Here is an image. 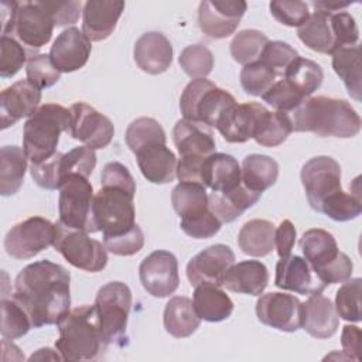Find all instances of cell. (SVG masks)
I'll return each instance as SVG.
<instances>
[{"instance_id": "57", "label": "cell", "mask_w": 362, "mask_h": 362, "mask_svg": "<svg viewBox=\"0 0 362 362\" xmlns=\"http://www.w3.org/2000/svg\"><path fill=\"white\" fill-rule=\"evenodd\" d=\"M221 221L211 212H205L204 215H199L192 219L181 221L180 226L181 229L194 239H208L216 235L221 229Z\"/></svg>"}, {"instance_id": "40", "label": "cell", "mask_w": 362, "mask_h": 362, "mask_svg": "<svg viewBox=\"0 0 362 362\" xmlns=\"http://www.w3.org/2000/svg\"><path fill=\"white\" fill-rule=\"evenodd\" d=\"M291 132L293 123L288 113L267 110L262 117L253 139L263 147H276L286 141Z\"/></svg>"}, {"instance_id": "48", "label": "cell", "mask_w": 362, "mask_h": 362, "mask_svg": "<svg viewBox=\"0 0 362 362\" xmlns=\"http://www.w3.org/2000/svg\"><path fill=\"white\" fill-rule=\"evenodd\" d=\"M262 99L270 105L277 112L291 113L304 99H307L304 95H301L296 88H293L284 78L274 82L263 95Z\"/></svg>"}, {"instance_id": "15", "label": "cell", "mask_w": 362, "mask_h": 362, "mask_svg": "<svg viewBox=\"0 0 362 362\" xmlns=\"http://www.w3.org/2000/svg\"><path fill=\"white\" fill-rule=\"evenodd\" d=\"M139 276L148 294L157 298L168 297L180 286L177 257L168 250H154L140 263Z\"/></svg>"}, {"instance_id": "33", "label": "cell", "mask_w": 362, "mask_h": 362, "mask_svg": "<svg viewBox=\"0 0 362 362\" xmlns=\"http://www.w3.org/2000/svg\"><path fill=\"white\" fill-rule=\"evenodd\" d=\"M192 303L198 317L209 322L228 320L233 311V301L216 286H197Z\"/></svg>"}, {"instance_id": "3", "label": "cell", "mask_w": 362, "mask_h": 362, "mask_svg": "<svg viewBox=\"0 0 362 362\" xmlns=\"http://www.w3.org/2000/svg\"><path fill=\"white\" fill-rule=\"evenodd\" d=\"M59 338L55 348L62 361H93L98 358L103 341L95 305H79L69 310L57 324Z\"/></svg>"}, {"instance_id": "38", "label": "cell", "mask_w": 362, "mask_h": 362, "mask_svg": "<svg viewBox=\"0 0 362 362\" xmlns=\"http://www.w3.org/2000/svg\"><path fill=\"white\" fill-rule=\"evenodd\" d=\"M171 204L181 221L204 215L209 211L206 187L198 182H180L171 192Z\"/></svg>"}, {"instance_id": "44", "label": "cell", "mask_w": 362, "mask_h": 362, "mask_svg": "<svg viewBox=\"0 0 362 362\" xmlns=\"http://www.w3.org/2000/svg\"><path fill=\"white\" fill-rule=\"evenodd\" d=\"M361 286L362 280L359 277L348 279L337 291L335 310L338 317H341L345 321L359 322L362 318Z\"/></svg>"}, {"instance_id": "26", "label": "cell", "mask_w": 362, "mask_h": 362, "mask_svg": "<svg viewBox=\"0 0 362 362\" xmlns=\"http://www.w3.org/2000/svg\"><path fill=\"white\" fill-rule=\"evenodd\" d=\"M201 182L212 192L228 194L242 185L240 165L238 160L225 153H214L208 156L202 164Z\"/></svg>"}, {"instance_id": "60", "label": "cell", "mask_w": 362, "mask_h": 362, "mask_svg": "<svg viewBox=\"0 0 362 362\" xmlns=\"http://www.w3.org/2000/svg\"><path fill=\"white\" fill-rule=\"evenodd\" d=\"M341 344L346 359L359 361L361 356V329L355 325H345L341 335Z\"/></svg>"}, {"instance_id": "8", "label": "cell", "mask_w": 362, "mask_h": 362, "mask_svg": "<svg viewBox=\"0 0 362 362\" xmlns=\"http://www.w3.org/2000/svg\"><path fill=\"white\" fill-rule=\"evenodd\" d=\"M236 105L235 98L205 78L192 79L181 93L180 109L185 120L216 127L221 117Z\"/></svg>"}, {"instance_id": "45", "label": "cell", "mask_w": 362, "mask_h": 362, "mask_svg": "<svg viewBox=\"0 0 362 362\" xmlns=\"http://www.w3.org/2000/svg\"><path fill=\"white\" fill-rule=\"evenodd\" d=\"M33 327L25 310L16 300H1V335L6 339L24 337Z\"/></svg>"}, {"instance_id": "30", "label": "cell", "mask_w": 362, "mask_h": 362, "mask_svg": "<svg viewBox=\"0 0 362 362\" xmlns=\"http://www.w3.org/2000/svg\"><path fill=\"white\" fill-rule=\"evenodd\" d=\"M331 14L315 10L307 21L298 27L297 35L300 41L310 49L320 54L332 55L338 48L331 25Z\"/></svg>"}, {"instance_id": "62", "label": "cell", "mask_w": 362, "mask_h": 362, "mask_svg": "<svg viewBox=\"0 0 362 362\" xmlns=\"http://www.w3.org/2000/svg\"><path fill=\"white\" fill-rule=\"evenodd\" d=\"M34 359H40V361H44V359H52V361H62V356L59 355V352H54L51 348H41L38 349L35 354H33L30 356V361H34Z\"/></svg>"}, {"instance_id": "18", "label": "cell", "mask_w": 362, "mask_h": 362, "mask_svg": "<svg viewBox=\"0 0 362 362\" xmlns=\"http://www.w3.org/2000/svg\"><path fill=\"white\" fill-rule=\"evenodd\" d=\"M257 320L274 329L283 332H296L301 324V303L293 294L267 293L256 301Z\"/></svg>"}, {"instance_id": "61", "label": "cell", "mask_w": 362, "mask_h": 362, "mask_svg": "<svg viewBox=\"0 0 362 362\" xmlns=\"http://www.w3.org/2000/svg\"><path fill=\"white\" fill-rule=\"evenodd\" d=\"M313 6L315 10L325 11V13H334L341 11L342 8L351 6V1H337V0H317L313 1Z\"/></svg>"}, {"instance_id": "36", "label": "cell", "mask_w": 362, "mask_h": 362, "mask_svg": "<svg viewBox=\"0 0 362 362\" xmlns=\"http://www.w3.org/2000/svg\"><path fill=\"white\" fill-rule=\"evenodd\" d=\"M27 170V156L21 147L3 146L0 148V194L10 197L18 192Z\"/></svg>"}, {"instance_id": "50", "label": "cell", "mask_w": 362, "mask_h": 362, "mask_svg": "<svg viewBox=\"0 0 362 362\" xmlns=\"http://www.w3.org/2000/svg\"><path fill=\"white\" fill-rule=\"evenodd\" d=\"M27 79L38 89H45L55 85L59 81L61 72L52 64L49 55L37 54L30 57L25 66Z\"/></svg>"}, {"instance_id": "1", "label": "cell", "mask_w": 362, "mask_h": 362, "mask_svg": "<svg viewBox=\"0 0 362 362\" xmlns=\"http://www.w3.org/2000/svg\"><path fill=\"white\" fill-rule=\"evenodd\" d=\"M71 274L54 262L27 264L14 280L16 300L28 314L34 328L58 324L71 310Z\"/></svg>"}, {"instance_id": "23", "label": "cell", "mask_w": 362, "mask_h": 362, "mask_svg": "<svg viewBox=\"0 0 362 362\" xmlns=\"http://www.w3.org/2000/svg\"><path fill=\"white\" fill-rule=\"evenodd\" d=\"M124 10L122 0H88L82 10V33L90 41L106 40Z\"/></svg>"}, {"instance_id": "13", "label": "cell", "mask_w": 362, "mask_h": 362, "mask_svg": "<svg viewBox=\"0 0 362 362\" xmlns=\"http://www.w3.org/2000/svg\"><path fill=\"white\" fill-rule=\"evenodd\" d=\"M307 201L314 211H320L321 205L341 187V165L328 156H317L310 158L300 173Z\"/></svg>"}, {"instance_id": "37", "label": "cell", "mask_w": 362, "mask_h": 362, "mask_svg": "<svg viewBox=\"0 0 362 362\" xmlns=\"http://www.w3.org/2000/svg\"><path fill=\"white\" fill-rule=\"evenodd\" d=\"M332 68L344 82L348 93L355 100H361L362 74L359 45L342 47L332 54Z\"/></svg>"}, {"instance_id": "56", "label": "cell", "mask_w": 362, "mask_h": 362, "mask_svg": "<svg viewBox=\"0 0 362 362\" xmlns=\"http://www.w3.org/2000/svg\"><path fill=\"white\" fill-rule=\"evenodd\" d=\"M331 25L335 35L338 48L356 45L359 40V30L355 18L346 11H338L331 14Z\"/></svg>"}, {"instance_id": "34", "label": "cell", "mask_w": 362, "mask_h": 362, "mask_svg": "<svg viewBox=\"0 0 362 362\" xmlns=\"http://www.w3.org/2000/svg\"><path fill=\"white\" fill-rule=\"evenodd\" d=\"M242 184L257 194L276 184L279 177V164L274 158L264 154H249L243 158Z\"/></svg>"}, {"instance_id": "31", "label": "cell", "mask_w": 362, "mask_h": 362, "mask_svg": "<svg viewBox=\"0 0 362 362\" xmlns=\"http://www.w3.org/2000/svg\"><path fill=\"white\" fill-rule=\"evenodd\" d=\"M163 322L165 331L174 338H187L198 329L201 318L194 308L192 300L184 296H175L165 304Z\"/></svg>"}, {"instance_id": "24", "label": "cell", "mask_w": 362, "mask_h": 362, "mask_svg": "<svg viewBox=\"0 0 362 362\" xmlns=\"http://www.w3.org/2000/svg\"><path fill=\"white\" fill-rule=\"evenodd\" d=\"M133 57L143 72L158 75L165 72L173 62V45L164 34L148 31L136 41Z\"/></svg>"}, {"instance_id": "52", "label": "cell", "mask_w": 362, "mask_h": 362, "mask_svg": "<svg viewBox=\"0 0 362 362\" xmlns=\"http://www.w3.org/2000/svg\"><path fill=\"white\" fill-rule=\"evenodd\" d=\"M298 57V52L287 42L283 41H269L262 54L259 61L267 65L270 69L274 71V74L279 76L284 74L287 66Z\"/></svg>"}, {"instance_id": "47", "label": "cell", "mask_w": 362, "mask_h": 362, "mask_svg": "<svg viewBox=\"0 0 362 362\" xmlns=\"http://www.w3.org/2000/svg\"><path fill=\"white\" fill-rule=\"evenodd\" d=\"M276 74L260 61L243 65L240 71V85L250 96H262L276 79Z\"/></svg>"}, {"instance_id": "14", "label": "cell", "mask_w": 362, "mask_h": 362, "mask_svg": "<svg viewBox=\"0 0 362 362\" xmlns=\"http://www.w3.org/2000/svg\"><path fill=\"white\" fill-rule=\"evenodd\" d=\"M69 134L82 141L92 150L105 148L115 136V127L110 119L85 102H76L71 106Z\"/></svg>"}, {"instance_id": "19", "label": "cell", "mask_w": 362, "mask_h": 362, "mask_svg": "<svg viewBox=\"0 0 362 362\" xmlns=\"http://www.w3.org/2000/svg\"><path fill=\"white\" fill-rule=\"evenodd\" d=\"M276 287L297 294H321L327 287L315 274L310 263L297 255L280 259L276 264Z\"/></svg>"}, {"instance_id": "43", "label": "cell", "mask_w": 362, "mask_h": 362, "mask_svg": "<svg viewBox=\"0 0 362 362\" xmlns=\"http://www.w3.org/2000/svg\"><path fill=\"white\" fill-rule=\"evenodd\" d=\"M321 214L337 222H346L355 219L362 212V201L359 191L345 192L341 189L339 192L329 197L320 208Z\"/></svg>"}, {"instance_id": "51", "label": "cell", "mask_w": 362, "mask_h": 362, "mask_svg": "<svg viewBox=\"0 0 362 362\" xmlns=\"http://www.w3.org/2000/svg\"><path fill=\"white\" fill-rule=\"evenodd\" d=\"M27 51L13 37L1 35L0 38V76H14L25 64Z\"/></svg>"}, {"instance_id": "54", "label": "cell", "mask_w": 362, "mask_h": 362, "mask_svg": "<svg viewBox=\"0 0 362 362\" xmlns=\"http://www.w3.org/2000/svg\"><path fill=\"white\" fill-rule=\"evenodd\" d=\"M61 156H62V153L57 151L48 160L37 163V164H31L30 174L38 187L45 188V189H57L59 187Z\"/></svg>"}, {"instance_id": "16", "label": "cell", "mask_w": 362, "mask_h": 362, "mask_svg": "<svg viewBox=\"0 0 362 362\" xmlns=\"http://www.w3.org/2000/svg\"><path fill=\"white\" fill-rule=\"evenodd\" d=\"M247 8L243 0H204L198 7L201 31L214 40L232 35Z\"/></svg>"}, {"instance_id": "27", "label": "cell", "mask_w": 362, "mask_h": 362, "mask_svg": "<svg viewBox=\"0 0 362 362\" xmlns=\"http://www.w3.org/2000/svg\"><path fill=\"white\" fill-rule=\"evenodd\" d=\"M173 140L180 157H208L215 153V139L211 127L181 119L173 129Z\"/></svg>"}, {"instance_id": "12", "label": "cell", "mask_w": 362, "mask_h": 362, "mask_svg": "<svg viewBox=\"0 0 362 362\" xmlns=\"http://www.w3.org/2000/svg\"><path fill=\"white\" fill-rule=\"evenodd\" d=\"M55 223L42 218L31 216L16 223L4 238V249L14 259L25 260L54 243Z\"/></svg>"}, {"instance_id": "11", "label": "cell", "mask_w": 362, "mask_h": 362, "mask_svg": "<svg viewBox=\"0 0 362 362\" xmlns=\"http://www.w3.org/2000/svg\"><path fill=\"white\" fill-rule=\"evenodd\" d=\"M54 249L59 252L74 267L98 273L107 264V253L102 242L92 239L88 232L69 229L59 222L55 223Z\"/></svg>"}, {"instance_id": "20", "label": "cell", "mask_w": 362, "mask_h": 362, "mask_svg": "<svg viewBox=\"0 0 362 362\" xmlns=\"http://www.w3.org/2000/svg\"><path fill=\"white\" fill-rule=\"evenodd\" d=\"M90 52V40L79 28L68 27L55 38L48 55L59 72L68 74L85 66Z\"/></svg>"}, {"instance_id": "21", "label": "cell", "mask_w": 362, "mask_h": 362, "mask_svg": "<svg viewBox=\"0 0 362 362\" xmlns=\"http://www.w3.org/2000/svg\"><path fill=\"white\" fill-rule=\"evenodd\" d=\"M266 112L260 103H236L221 117L216 129L228 143H245L253 139Z\"/></svg>"}, {"instance_id": "59", "label": "cell", "mask_w": 362, "mask_h": 362, "mask_svg": "<svg viewBox=\"0 0 362 362\" xmlns=\"http://www.w3.org/2000/svg\"><path fill=\"white\" fill-rule=\"evenodd\" d=\"M296 242V228L291 221L284 219L280 222L274 232V247L280 259H284L291 255Z\"/></svg>"}, {"instance_id": "35", "label": "cell", "mask_w": 362, "mask_h": 362, "mask_svg": "<svg viewBox=\"0 0 362 362\" xmlns=\"http://www.w3.org/2000/svg\"><path fill=\"white\" fill-rule=\"evenodd\" d=\"M276 226L267 219H250L239 230L238 245L245 255L267 256L274 249Z\"/></svg>"}, {"instance_id": "53", "label": "cell", "mask_w": 362, "mask_h": 362, "mask_svg": "<svg viewBox=\"0 0 362 362\" xmlns=\"http://www.w3.org/2000/svg\"><path fill=\"white\" fill-rule=\"evenodd\" d=\"M272 16L281 24L287 27H300L310 17L308 4L305 1H281L274 0L269 4Z\"/></svg>"}, {"instance_id": "46", "label": "cell", "mask_w": 362, "mask_h": 362, "mask_svg": "<svg viewBox=\"0 0 362 362\" xmlns=\"http://www.w3.org/2000/svg\"><path fill=\"white\" fill-rule=\"evenodd\" d=\"M178 62L189 78H205L214 68V54L202 44H192L181 51Z\"/></svg>"}, {"instance_id": "22", "label": "cell", "mask_w": 362, "mask_h": 362, "mask_svg": "<svg viewBox=\"0 0 362 362\" xmlns=\"http://www.w3.org/2000/svg\"><path fill=\"white\" fill-rule=\"evenodd\" d=\"M41 89L28 79L14 82L6 88L0 96L1 129H7L23 117H30L40 106Z\"/></svg>"}, {"instance_id": "55", "label": "cell", "mask_w": 362, "mask_h": 362, "mask_svg": "<svg viewBox=\"0 0 362 362\" xmlns=\"http://www.w3.org/2000/svg\"><path fill=\"white\" fill-rule=\"evenodd\" d=\"M106 250L117 256H133L144 246V233L137 225L133 230L117 238H103Z\"/></svg>"}, {"instance_id": "49", "label": "cell", "mask_w": 362, "mask_h": 362, "mask_svg": "<svg viewBox=\"0 0 362 362\" xmlns=\"http://www.w3.org/2000/svg\"><path fill=\"white\" fill-rule=\"evenodd\" d=\"M95 165H96L95 150L86 146L75 147L71 151L61 156V163H59L61 181L65 175H69V174H81V175L89 177Z\"/></svg>"}, {"instance_id": "29", "label": "cell", "mask_w": 362, "mask_h": 362, "mask_svg": "<svg viewBox=\"0 0 362 362\" xmlns=\"http://www.w3.org/2000/svg\"><path fill=\"white\" fill-rule=\"evenodd\" d=\"M269 283L267 267L259 260L233 263L223 280L228 290L249 296H260Z\"/></svg>"}, {"instance_id": "5", "label": "cell", "mask_w": 362, "mask_h": 362, "mask_svg": "<svg viewBox=\"0 0 362 362\" xmlns=\"http://www.w3.org/2000/svg\"><path fill=\"white\" fill-rule=\"evenodd\" d=\"M71 112L57 103L41 105L24 123L23 150L31 164L57 153L59 134L69 130Z\"/></svg>"}, {"instance_id": "7", "label": "cell", "mask_w": 362, "mask_h": 362, "mask_svg": "<svg viewBox=\"0 0 362 362\" xmlns=\"http://www.w3.org/2000/svg\"><path fill=\"white\" fill-rule=\"evenodd\" d=\"M133 191L113 185L102 184L93 197V221L98 232L103 238H117L133 230L136 223Z\"/></svg>"}, {"instance_id": "4", "label": "cell", "mask_w": 362, "mask_h": 362, "mask_svg": "<svg viewBox=\"0 0 362 362\" xmlns=\"http://www.w3.org/2000/svg\"><path fill=\"white\" fill-rule=\"evenodd\" d=\"M54 18L42 1H1V35L16 38L28 49L49 42Z\"/></svg>"}, {"instance_id": "58", "label": "cell", "mask_w": 362, "mask_h": 362, "mask_svg": "<svg viewBox=\"0 0 362 362\" xmlns=\"http://www.w3.org/2000/svg\"><path fill=\"white\" fill-rule=\"evenodd\" d=\"M45 8L51 13L54 23L57 27H64L69 24H75L79 18L82 3L76 0L71 1H42Z\"/></svg>"}, {"instance_id": "2", "label": "cell", "mask_w": 362, "mask_h": 362, "mask_svg": "<svg viewBox=\"0 0 362 362\" xmlns=\"http://www.w3.org/2000/svg\"><path fill=\"white\" fill-rule=\"evenodd\" d=\"M293 132H311L320 137H355L361 117L349 102L329 96L304 99L291 112Z\"/></svg>"}, {"instance_id": "28", "label": "cell", "mask_w": 362, "mask_h": 362, "mask_svg": "<svg viewBox=\"0 0 362 362\" xmlns=\"http://www.w3.org/2000/svg\"><path fill=\"white\" fill-rule=\"evenodd\" d=\"M143 177L153 184H167L177 177L175 154L161 143L150 144L134 153Z\"/></svg>"}, {"instance_id": "9", "label": "cell", "mask_w": 362, "mask_h": 362, "mask_svg": "<svg viewBox=\"0 0 362 362\" xmlns=\"http://www.w3.org/2000/svg\"><path fill=\"white\" fill-rule=\"evenodd\" d=\"M132 301V291L129 286L122 281L106 283L98 290L93 305L105 345H122L123 339H126Z\"/></svg>"}, {"instance_id": "17", "label": "cell", "mask_w": 362, "mask_h": 362, "mask_svg": "<svg viewBox=\"0 0 362 362\" xmlns=\"http://www.w3.org/2000/svg\"><path fill=\"white\" fill-rule=\"evenodd\" d=\"M235 263L233 250L222 243L208 246L187 264V279L191 286H223L229 267Z\"/></svg>"}, {"instance_id": "39", "label": "cell", "mask_w": 362, "mask_h": 362, "mask_svg": "<svg viewBox=\"0 0 362 362\" xmlns=\"http://www.w3.org/2000/svg\"><path fill=\"white\" fill-rule=\"evenodd\" d=\"M283 78L301 95L310 98L321 86L324 72L320 64L298 55L287 66V69L283 74Z\"/></svg>"}, {"instance_id": "25", "label": "cell", "mask_w": 362, "mask_h": 362, "mask_svg": "<svg viewBox=\"0 0 362 362\" xmlns=\"http://www.w3.org/2000/svg\"><path fill=\"white\" fill-rule=\"evenodd\" d=\"M338 314L332 301L321 294H311L301 303L300 324L304 331L317 339L332 337L338 329Z\"/></svg>"}, {"instance_id": "32", "label": "cell", "mask_w": 362, "mask_h": 362, "mask_svg": "<svg viewBox=\"0 0 362 362\" xmlns=\"http://www.w3.org/2000/svg\"><path fill=\"white\" fill-rule=\"evenodd\" d=\"M260 197L262 194L253 192L242 184L238 189L228 194L211 192L208 195V204L211 212L221 221V223H229L253 206Z\"/></svg>"}, {"instance_id": "41", "label": "cell", "mask_w": 362, "mask_h": 362, "mask_svg": "<svg viewBox=\"0 0 362 362\" xmlns=\"http://www.w3.org/2000/svg\"><path fill=\"white\" fill-rule=\"evenodd\" d=\"M124 139L133 153L146 146L156 143L165 144L167 141L163 126L153 117H139L133 120L126 130Z\"/></svg>"}, {"instance_id": "10", "label": "cell", "mask_w": 362, "mask_h": 362, "mask_svg": "<svg viewBox=\"0 0 362 362\" xmlns=\"http://www.w3.org/2000/svg\"><path fill=\"white\" fill-rule=\"evenodd\" d=\"M59 223L88 233L98 232L93 221V187L88 177L81 174L65 175L58 187Z\"/></svg>"}, {"instance_id": "42", "label": "cell", "mask_w": 362, "mask_h": 362, "mask_svg": "<svg viewBox=\"0 0 362 362\" xmlns=\"http://www.w3.org/2000/svg\"><path fill=\"white\" fill-rule=\"evenodd\" d=\"M269 38L257 30H243L238 33L230 42L232 58L242 65L259 61L260 54Z\"/></svg>"}, {"instance_id": "6", "label": "cell", "mask_w": 362, "mask_h": 362, "mask_svg": "<svg viewBox=\"0 0 362 362\" xmlns=\"http://www.w3.org/2000/svg\"><path fill=\"white\" fill-rule=\"evenodd\" d=\"M300 247L304 259L325 286L351 279L352 260L338 249L335 238L328 230L320 228L305 230L300 239Z\"/></svg>"}]
</instances>
